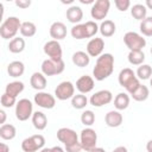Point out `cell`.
Here are the masks:
<instances>
[{
	"instance_id": "cell-47",
	"label": "cell",
	"mask_w": 152,
	"mask_h": 152,
	"mask_svg": "<svg viewBox=\"0 0 152 152\" xmlns=\"http://www.w3.org/2000/svg\"><path fill=\"white\" fill-rule=\"evenodd\" d=\"M146 150H147V152H152V139L147 141V144H146Z\"/></svg>"
},
{
	"instance_id": "cell-24",
	"label": "cell",
	"mask_w": 152,
	"mask_h": 152,
	"mask_svg": "<svg viewBox=\"0 0 152 152\" xmlns=\"http://www.w3.org/2000/svg\"><path fill=\"white\" fill-rule=\"evenodd\" d=\"M99 31L102 34V37H112L116 31V26L113 20L107 19L101 23V25L99 26Z\"/></svg>"
},
{
	"instance_id": "cell-34",
	"label": "cell",
	"mask_w": 152,
	"mask_h": 152,
	"mask_svg": "<svg viewBox=\"0 0 152 152\" xmlns=\"http://www.w3.org/2000/svg\"><path fill=\"white\" fill-rule=\"evenodd\" d=\"M135 75L139 80H148L152 76V66L148 64H141L138 66Z\"/></svg>"
},
{
	"instance_id": "cell-16",
	"label": "cell",
	"mask_w": 152,
	"mask_h": 152,
	"mask_svg": "<svg viewBox=\"0 0 152 152\" xmlns=\"http://www.w3.org/2000/svg\"><path fill=\"white\" fill-rule=\"evenodd\" d=\"M94 87H95V82L91 76L83 75L76 81V89L80 91V94L90 93L94 89Z\"/></svg>"
},
{
	"instance_id": "cell-49",
	"label": "cell",
	"mask_w": 152,
	"mask_h": 152,
	"mask_svg": "<svg viewBox=\"0 0 152 152\" xmlns=\"http://www.w3.org/2000/svg\"><path fill=\"white\" fill-rule=\"evenodd\" d=\"M90 152H106L104 151V148H102V147H95L93 151H90Z\"/></svg>"
},
{
	"instance_id": "cell-8",
	"label": "cell",
	"mask_w": 152,
	"mask_h": 152,
	"mask_svg": "<svg viewBox=\"0 0 152 152\" xmlns=\"http://www.w3.org/2000/svg\"><path fill=\"white\" fill-rule=\"evenodd\" d=\"M110 8V1L109 0H97L94 2L90 10V15L95 20H103Z\"/></svg>"
},
{
	"instance_id": "cell-18",
	"label": "cell",
	"mask_w": 152,
	"mask_h": 152,
	"mask_svg": "<svg viewBox=\"0 0 152 152\" xmlns=\"http://www.w3.org/2000/svg\"><path fill=\"white\" fill-rule=\"evenodd\" d=\"M122 121H124V118H122V114L119 110H110L104 116L106 125L108 127H112V128L119 127L122 124Z\"/></svg>"
},
{
	"instance_id": "cell-30",
	"label": "cell",
	"mask_w": 152,
	"mask_h": 152,
	"mask_svg": "<svg viewBox=\"0 0 152 152\" xmlns=\"http://www.w3.org/2000/svg\"><path fill=\"white\" fill-rule=\"evenodd\" d=\"M24 49H25V40H24V38L15 37L12 40H10V44H8L10 52H12V53H20V52L24 51Z\"/></svg>"
},
{
	"instance_id": "cell-25",
	"label": "cell",
	"mask_w": 152,
	"mask_h": 152,
	"mask_svg": "<svg viewBox=\"0 0 152 152\" xmlns=\"http://www.w3.org/2000/svg\"><path fill=\"white\" fill-rule=\"evenodd\" d=\"M24 87H25V86H24L23 82H20V81H13V82H10V83L6 86L5 93L17 99V96H18L20 93H23Z\"/></svg>"
},
{
	"instance_id": "cell-7",
	"label": "cell",
	"mask_w": 152,
	"mask_h": 152,
	"mask_svg": "<svg viewBox=\"0 0 152 152\" xmlns=\"http://www.w3.org/2000/svg\"><path fill=\"white\" fill-rule=\"evenodd\" d=\"M33 115V104L28 99H21L15 104V118L19 121H26Z\"/></svg>"
},
{
	"instance_id": "cell-38",
	"label": "cell",
	"mask_w": 152,
	"mask_h": 152,
	"mask_svg": "<svg viewBox=\"0 0 152 152\" xmlns=\"http://www.w3.org/2000/svg\"><path fill=\"white\" fill-rule=\"evenodd\" d=\"M84 26H86L87 38H91V37H94V36L97 33V31H99V25H97L95 21H93V20L86 21Z\"/></svg>"
},
{
	"instance_id": "cell-51",
	"label": "cell",
	"mask_w": 152,
	"mask_h": 152,
	"mask_svg": "<svg viewBox=\"0 0 152 152\" xmlns=\"http://www.w3.org/2000/svg\"><path fill=\"white\" fill-rule=\"evenodd\" d=\"M39 152H51V148H48V147H44V148H42Z\"/></svg>"
},
{
	"instance_id": "cell-44",
	"label": "cell",
	"mask_w": 152,
	"mask_h": 152,
	"mask_svg": "<svg viewBox=\"0 0 152 152\" xmlns=\"http://www.w3.org/2000/svg\"><path fill=\"white\" fill-rule=\"evenodd\" d=\"M0 116H1L0 122L4 125V124H5V121H6V112H5L4 109H1V110H0Z\"/></svg>"
},
{
	"instance_id": "cell-35",
	"label": "cell",
	"mask_w": 152,
	"mask_h": 152,
	"mask_svg": "<svg viewBox=\"0 0 152 152\" xmlns=\"http://www.w3.org/2000/svg\"><path fill=\"white\" fill-rule=\"evenodd\" d=\"M70 33H71L72 38H75V39H84V38H87V32H86L84 24H77V25L72 26Z\"/></svg>"
},
{
	"instance_id": "cell-33",
	"label": "cell",
	"mask_w": 152,
	"mask_h": 152,
	"mask_svg": "<svg viewBox=\"0 0 152 152\" xmlns=\"http://www.w3.org/2000/svg\"><path fill=\"white\" fill-rule=\"evenodd\" d=\"M88 104V99L84 94H76L71 99V106L75 109H83Z\"/></svg>"
},
{
	"instance_id": "cell-19",
	"label": "cell",
	"mask_w": 152,
	"mask_h": 152,
	"mask_svg": "<svg viewBox=\"0 0 152 152\" xmlns=\"http://www.w3.org/2000/svg\"><path fill=\"white\" fill-rule=\"evenodd\" d=\"M30 83H31V87L33 89L42 91L46 88L48 81H46V77L43 72H33L31 78H30Z\"/></svg>"
},
{
	"instance_id": "cell-23",
	"label": "cell",
	"mask_w": 152,
	"mask_h": 152,
	"mask_svg": "<svg viewBox=\"0 0 152 152\" xmlns=\"http://www.w3.org/2000/svg\"><path fill=\"white\" fill-rule=\"evenodd\" d=\"M72 63L76 66L84 68L90 63V56L84 51H76L72 55Z\"/></svg>"
},
{
	"instance_id": "cell-27",
	"label": "cell",
	"mask_w": 152,
	"mask_h": 152,
	"mask_svg": "<svg viewBox=\"0 0 152 152\" xmlns=\"http://www.w3.org/2000/svg\"><path fill=\"white\" fill-rule=\"evenodd\" d=\"M131 15L134 19L142 21L144 19L147 18L146 17L147 15V8H146V6L142 5V4H135V5H133L132 8H131Z\"/></svg>"
},
{
	"instance_id": "cell-45",
	"label": "cell",
	"mask_w": 152,
	"mask_h": 152,
	"mask_svg": "<svg viewBox=\"0 0 152 152\" xmlns=\"http://www.w3.org/2000/svg\"><path fill=\"white\" fill-rule=\"evenodd\" d=\"M113 152H127V148L125 146H118L113 150Z\"/></svg>"
},
{
	"instance_id": "cell-54",
	"label": "cell",
	"mask_w": 152,
	"mask_h": 152,
	"mask_svg": "<svg viewBox=\"0 0 152 152\" xmlns=\"http://www.w3.org/2000/svg\"><path fill=\"white\" fill-rule=\"evenodd\" d=\"M151 55H152V48H151Z\"/></svg>"
},
{
	"instance_id": "cell-6",
	"label": "cell",
	"mask_w": 152,
	"mask_h": 152,
	"mask_svg": "<svg viewBox=\"0 0 152 152\" xmlns=\"http://www.w3.org/2000/svg\"><path fill=\"white\" fill-rule=\"evenodd\" d=\"M44 145H45V138L42 134H34L23 140L21 150L24 152H37L44 148Z\"/></svg>"
},
{
	"instance_id": "cell-5",
	"label": "cell",
	"mask_w": 152,
	"mask_h": 152,
	"mask_svg": "<svg viewBox=\"0 0 152 152\" xmlns=\"http://www.w3.org/2000/svg\"><path fill=\"white\" fill-rule=\"evenodd\" d=\"M80 142H81L82 148L84 151H87V152L93 151L96 147V144H97L96 132L90 127H87V128L82 129L81 134H80Z\"/></svg>"
},
{
	"instance_id": "cell-31",
	"label": "cell",
	"mask_w": 152,
	"mask_h": 152,
	"mask_svg": "<svg viewBox=\"0 0 152 152\" xmlns=\"http://www.w3.org/2000/svg\"><path fill=\"white\" fill-rule=\"evenodd\" d=\"M127 59L132 65H141L145 61V53L142 51H129Z\"/></svg>"
},
{
	"instance_id": "cell-15",
	"label": "cell",
	"mask_w": 152,
	"mask_h": 152,
	"mask_svg": "<svg viewBox=\"0 0 152 152\" xmlns=\"http://www.w3.org/2000/svg\"><path fill=\"white\" fill-rule=\"evenodd\" d=\"M104 49V42L102 38H91L87 44V53L90 57H100Z\"/></svg>"
},
{
	"instance_id": "cell-42",
	"label": "cell",
	"mask_w": 152,
	"mask_h": 152,
	"mask_svg": "<svg viewBox=\"0 0 152 152\" xmlns=\"http://www.w3.org/2000/svg\"><path fill=\"white\" fill-rule=\"evenodd\" d=\"M15 5L20 8H28L31 6L30 0H15Z\"/></svg>"
},
{
	"instance_id": "cell-12",
	"label": "cell",
	"mask_w": 152,
	"mask_h": 152,
	"mask_svg": "<svg viewBox=\"0 0 152 152\" xmlns=\"http://www.w3.org/2000/svg\"><path fill=\"white\" fill-rule=\"evenodd\" d=\"M57 139L64 144V146H70L76 142H78V135L77 133L68 127H62L57 131Z\"/></svg>"
},
{
	"instance_id": "cell-4",
	"label": "cell",
	"mask_w": 152,
	"mask_h": 152,
	"mask_svg": "<svg viewBox=\"0 0 152 152\" xmlns=\"http://www.w3.org/2000/svg\"><path fill=\"white\" fill-rule=\"evenodd\" d=\"M124 43L129 49V51H142V49L146 46V39L134 31L125 33Z\"/></svg>"
},
{
	"instance_id": "cell-14",
	"label": "cell",
	"mask_w": 152,
	"mask_h": 152,
	"mask_svg": "<svg viewBox=\"0 0 152 152\" xmlns=\"http://www.w3.org/2000/svg\"><path fill=\"white\" fill-rule=\"evenodd\" d=\"M34 103L44 109H52L56 106V97L50 93L38 91L34 95Z\"/></svg>"
},
{
	"instance_id": "cell-1",
	"label": "cell",
	"mask_w": 152,
	"mask_h": 152,
	"mask_svg": "<svg viewBox=\"0 0 152 152\" xmlns=\"http://www.w3.org/2000/svg\"><path fill=\"white\" fill-rule=\"evenodd\" d=\"M114 70V57L112 53H102L97 57L95 66L93 69V76L96 81H103L108 78Z\"/></svg>"
},
{
	"instance_id": "cell-21",
	"label": "cell",
	"mask_w": 152,
	"mask_h": 152,
	"mask_svg": "<svg viewBox=\"0 0 152 152\" xmlns=\"http://www.w3.org/2000/svg\"><path fill=\"white\" fill-rule=\"evenodd\" d=\"M24 71H25V65H24V63L20 62V61H13V62H11V63L8 64V66H7V72H8V75H10L11 77H14V78L21 76V75L24 74Z\"/></svg>"
},
{
	"instance_id": "cell-55",
	"label": "cell",
	"mask_w": 152,
	"mask_h": 152,
	"mask_svg": "<svg viewBox=\"0 0 152 152\" xmlns=\"http://www.w3.org/2000/svg\"><path fill=\"white\" fill-rule=\"evenodd\" d=\"M151 19H152V17H151Z\"/></svg>"
},
{
	"instance_id": "cell-36",
	"label": "cell",
	"mask_w": 152,
	"mask_h": 152,
	"mask_svg": "<svg viewBox=\"0 0 152 152\" xmlns=\"http://www.w3.org/2000/svg\"><path fill=\"white\" fill-rule=\"evenodd\" d=\"M140 32L146 37H152V19L147 17L142 21H140Z\"/></svg>"
},
{
	"instance_id": "cell-11",
	"label": "cell",
	"mask_w": 152,
	"mask_h": 152,
	"mask_svg": "<svg viewBox=\"0 0 152 152\" xmlns=\"http://www.w3.org/2000/svg\"><path fill=\"white\" fill-rule=\"evenodd\" d=\"M44 53L48 55L50 57V59H52V61H56V62L63 61L62 59L63 51H62V46L58 40L52 39V40L46 42L44 44Z\"/></svg>"
},
{
	"instance_id": "cell-46",
	"label": "cell",
	"mask_w": 152,
	"mask_h": 152,
	"mask_svg": "<svg viewBox=\"0 0 152 152\" xmlns=\"http://www.w3.org/2000/svg\"><path fill=\"white\" fill-rule=\"evenodd\" d=\"M51 152H65V150H63L61 146H53L51 147Z\"/></svg>"
},
{
	"instance_id": "cell-9",
	"label": "cell",
	"mask_w": 152,
	"mask_h": 152,
	"mask_svg": "<svg viewBox=\"0 0 152 152\" xmlns=\"http://www.w3.org/2000/svg\"><path fill=\"white\" fill-rule=\"evenodd\" d=\"M65 69V64L63 61L56 62L52 59H45L42 63V72L45 76H55V75H59L64 71Z\"/></svg>"
},
{
	"instance_id": "cell-40",
	"label": "cell",
	"mask_w": 152,
	"mask_h": 152,
	"mask_svg": "<svg viewBox=\"0 0 152 152\" xmlns=\"http://www.w3.org/2000/svg\"><path fill=\"white\" fill-rule=\"evenodd\" d=\"M114 4H115L116 8L120 12H125L131 7V1L129 0H115Z\"/></svg>"
},
{
	"instance_id": "cell-26",
	"label": "cell",
	"mask_w": 152,
	"mask_h": 152,
	"mask_svg": "<svg viewBox=\"0 0 152 152\" xmlns=\"http://www.w3.org/2000/svg\"><path fill=\"white\" fill-rule=\"evenodd\" d=\"M129 95L133 97V100H135L138 102H142V101H146L147 100V97L150 95V90H148V88L146 86H144V84L140 83V86L135 90H133Z\"/></svg>"
},
{
	"instance_id": "cell-29",
	"label": "cell",
	"mask_w": 152,
	"mask_h": 152,
	"mask_svg": "<svg viewBox=\"0 0 152 152\" xmlns=\"http://www.w3.org/2000/svg\"><path fill=\"white\" fill-rule=\"evenodd\" d=\"M129 106V96L126 93H119L114 99V107L116 110H124Z\"/></svg>"
},
{
	"instance_id": "cell-50",
	"label": "cell",
	"mask_w": 152,
	"mask_h": 152,
	"mask_svg": "<svg viewBox=\"0 0 152 152\" xmlns=\"http://www.w3.org/2000/svg\"><path fill=\"white\" fill-rule=\"evenodd\" d=\"M80 1H81L82 4H86V5H87V4H93V5H94V2H95L94 0H80Z\"/></svg>"
},
{
	"instance_id": "cell-10",
	"label": "cell",
	"mask_w": 152,
	"mask_h": 152,
	"mask_svg": "<svg viewBox=\"0 0 152 152\" xmlns=\"http://www.w3.org/2000/svg\"><path fill=\"white\" fill-rule=\"evenodd\" d=\"M74 95H75V86L70 81L61 82L55 89V97H57L61 101L72 99Z\"/></svg>"
},
{
	"instance_id": "cell-48",
	"label": "cell",
	"mask_w": 152,
	"mask_h": 152,
	"mask_svg": "<svg viewBox=\"0 0 152 152\" xmlns=\"http://www.w3.org/2000/svg\"><path fill=\"white\" fill-rule=\"evenodd\" d=\"M145 6H146V8H148V10H152V0H146V2H145Z\"/></svg>"
},
{
	"instance_id": "cell-13",
	"label": "cell",
	"mask_w": 152,
	"mask_h": 152,
	"mask_svg": "<svg viewBox=\"0 0 152 152\" xmlns=\"http://www.w3.org/2000/svg\"><path fill=\"white\" fill-rule=\"evenodd\" d=\"M112 101H113V94L107 89L96 91L89 99L90 104L94 106V107H102V106H106V104L110 103Z\"/></svg>"
},
{
	"instance_id": "cell-43",
	"label": "cell",
	"mask_w": 152,
	"mask_h": 152,
	"mask_svg": "<svg viewBox=\"0 0 152 152\" xmlns=\"http://www.w3.org/2000/svg\"><path fill=\"white\" fill-rule=\"evenodd\" d=\"M0 152H10V146L5 142L0 144Z\"/></svg>"
},
{
	"instance_id": "cell-17",
	"label": "cell",
	"mask_w": 152,
	"mask_h": 152,
	"mask_svg": "<svg viewBox=\"0 0 152 152\" xmlns=\"http://www.w3.org/2000/svg\"><path fill=\"white\" fill-rule=\"evenodd\" d=\"M66 26L61 21H55L50 26V36L53 40H61L66 37Z\"/></svg>"
},
{
	"instance_id": "cell-53",
	"label": "cell",
	"mask_w": 152,
	"mask_h": 152,
	"mask_svg": "<svg viewBox=\"0 0 152 152\" xmlns=\"http://www.w3.org/2000/svg\"><path fill=\"white\" fill-rule=\"evenodd\" d=\"M150 86L152 87V77H151V80H150Z\"/></svg>"
},
{
	"instance_id": "cell-3",
	"label": "cell",
	"mask_w": 152,
	"mask_h": 152,
	"mask_svg": "<svg viewBox=\"0 0 152 152\" xmlns=\"http://www.w3.org/2000/svg\"><path fill=\"white\" fill-rule=\"evenodd\" d=\"M21 21L17 17H8L4 20L0 26V36L2 39H13L15 38L17 33L20 31Z\"/></svg>"
},
{
	"instance_id": "cell-37",
	"label": "cell",
	"mask_w": 152,
	"mask_h": 152,
	"mask_svg": "<svg viewBox=\"0 0 152 152\" xmlns=\"http://www.w3.org/2000/svg\"><path fill=\"white\" fill-rule=\"evenodd\" d=\"M81 122L84 126H91L95 122V114L93 110H84L81 114Z\"/></svg>"
},
{
	"instance_id": "cell-20",
	"label": "cell",
	"mask_w": 152,
	"mask_h": 152,
	"mask_svg": "<svg viewBox=\"0 0 152 152\" xmlns=\"http://www.w3.org/2000/svg\"><path fill=\"white\" fill-rule=\"evenodd\" d=\"M66 19L72 24H78L83 19V11L80 6L72 5L66 10Z\"/></svg>"
},
{
	"instance_id": "cell-22",
	"label": "cell",
	"mask_w": 152,
	"mask_h": 152,
	"mask_svg": "<svg viewBox=\"0 0 152 152\" xmlns=\"http://www.w3.org/2000/svg\"><path fill=\"white\" fill-rule=\"evenodd\" d=\"M32 124L34 126L36 129L38 131H43L48 126V118L43 112H34L32 115Z\"/></svg>"
},
{
	"instance_id": "cell-41",
	"label": "cell",
	"mask_w": 152,
	"mask_h": 152,
	"mask_svg": "<svg viewBox=\"0 0 152 152\" xmlns=\"http://www.w3.org/2000/svg\"><path fill=\"white\" fill-rule=\"evenodd\" d=\"M64 150H65V152H80V151L83 150V148H82L81 142L78 141V142H76V144H74V145L64 146Z\"/></svg>"
},
{
	"instance_id": "cell-32",
	"label": "cell",
	"mask_w": 152,
	"mask_h": 152,
	"mask_svg": "<svg viewBox=\"0 0 152 152\" xmlns=\"http://www.w3.org/2000/svg\"><path fill=\"white\" fill-rule=\"evenodd\" d=\"M36 32H37V27H36V25L33 23H31V21H24V23H21V27H20L21 36L30 38V37H33L36 34Z\"/></svg>"
},
{
	"instance_id": "cell-2",
	"label": "cell",
	"mask_w": 152,
	"mask_h": 152,
	"mask_svg": "<svg viewBox=\"0 0 152 152\" xmlns=\"http://www.w3.org/2000/svg\"><path fill=\"white\" fill-rule=\"evenodd\" d=\"M118 81H119V84L121 87H124L127 90V93H129V94L140 86L139 78L137 77L135 72L131 68H124L119 72Z\"/></svg>"
},
{
	"instance_id": "cell-52",
	"label": "cell",
	"mask_w": 152,
	"mask_h": 152,
	"mask_svg": "<svg viewBox=\"0 0 152 152\" xmlns=\"http://www.w3.org/2000/svg\"><path fill=\"white\" fill-rule=\"evenodd\" d=\"M63 4H71L72 2V0H68V1H62Z\"/></svg>"
},
{
	"instance_id": "cell-39",
	"label": "cell",
	"mask_w": 152,
	"mask_h": 152,
	"mask_svg": "<svg viewBox=\"0 0 152 152\" xmlns=\"http://www.w3.org/2000/svg\"><path fill=\"white\" fill-rule=\"evenodd\" d=\"M0 102H1V106H2V107H5V108H11V107H13L14 104H17V99L13 97V96H11V95H8V94H6V93H4V94L1 95Z\"/></svg>"
},
{
	"instance_id": "cell-28",
	"label": "cell",
	"mask_w": 152,
	"mask_h": 152,
	"mask_svg": "<svg viewBox=\"0 0 152 152\" xmlns=\"http://www.w3.org/2000/svg\"><path fill=\"white\" fill-rule=\"evenodd\" d=\"M17 135V129L11 124H4L0 127V137L4 140H12Z\"/></svg>"
}]
</instances>
